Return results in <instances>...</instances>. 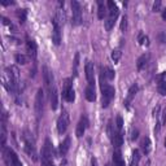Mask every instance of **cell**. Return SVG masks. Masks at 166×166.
<instances>
[{
  "label": "cell",
  "mask_w": 166,
  "mask_h": 166,
  "mask_svg": "<svg viewBox=\"0 0 166 166\" xmlns=\"http://www.w3.org/2000/svg\"><path fill=\"white\" fill-rule=\"evenodd\" d=\"M121 56H122V52H121L119 49H115V51L112 52V60L114 61V64H117V62L119 61Z\"/></svg>",
  "instance_id": "cell-28"
},
{
  "label": "cell",
  "mask_w": 166,
  "mask_h": 166,
  "mask_svg": "<svg viewBox=\"0 0 166 166\" xmlns=\"http://www.w3.org/2000/svg\"><path fill=\"white\" fill-rule=\"evenodd\" d=\"M140 147H141V151L144 154H149V152H151V139L149 138H143V140L140 143Z\"/></svg>",
  "instance_id": "cell-20"
},
{
  "label": "cell",
  "mask_w": 166,
  "mask_h": 166,
  "mask_svg": "<svg viewBox=\"0 0 166 166\" xmlns=\"http://www.w3.org/2000/svg\"><path fill=\"white\" fill-rule=\"evenodd\" d=\"M3 157H4V161L7 164V166H24L22 162L20 161L18 156L16 154V152L12 148L4 147L3 148Z\"/></svg>",
  "instance_id": "cell-3"
},
{
  "label": "cell",
  "mask_w": 166,
  "mask_h": 166,
  "mask_svg": "<svg viewBox=\"0 0 166 166\" xmlns=\"http://www.w3.org/2000/svg\"><path fill=\"white\" fill-rule=\"evenodd\" d=\"M123 129V119L121 115H118L117 117V131H122Z\"/></svg>",
  "instance_id": "cell-31"
},
{
  "label": "cell",
  "mask_w": 166,
  "mask_h": 166,
  "mask_svg": "<svg viewBox=\"0 0 166 166\" xmlns=\"http://www.w3.org/2000/svg\"><path fill=\"white\" fill-rule=\"evenodd\" d=\"M71 12H73L71 25L79 26L82 24V8H81V4L77 2V0H73V2H71Z\"/></svg>",
  "instance_id": "cell-4"
},
{
  "label": "cell",
  "mask_w": 166,
  "mask_h": 166,
  "mask_svg": "<svg viewBox=\"0 0 166 166\" xmlns=\"http://www.w3.org/2000/svg\"><path fill=\"white\" fill-rule=\"evenodd\" d=\"M103 68H104V66H103ZM104 74H105L107 81H112V79H114V77H115L114 70L110 69V68H104Z\"/></svg>",
  "instance_id": "cell-24"
},
{
  "label": "cell",
  "mask_w": 166,
  "mask_h": 166,
  "mask_svg": "<svg viewBox=\"0 0 166 166\" xmlns=\"http://www.w3.org/2000/svg\"><path fill=\"white\" fill-rule=\"evenodd\" d=\"M108 10H107V7H105V4L101 2V0H99L97 2V17L100 20H104V17L107 16Z\"/></svg>",
  "instance_id": "cell-19"
},
{
  "label": "cell",
  "mask_w": 166,
  "mask_h": 166,
  "mask_svg": "<svg viewBox=\"0 0 166 166\" xmlns=\"http://www.w3.org/2000/svg\"><path fill=\"white\" fill-rule=\"evenodd\" d=\"M17 17H18L21 24H25L26 17H27V10L26 9H18L17 10Z\"/></svg>",
  "instance_id": "cell-25"
},
{
  "label": "cell",
  "mask_w": 166,
  "mask_h": 166,
  "mask_svg": "<svg viewBox=\"0 0 166 166\" xmlns=\"http://www.w3.org/2000/svg\"><path fill=\"white\" fill-rule=\"evenodd\" d=\"M70 148V138L66 136L65 140L60 144V148H58V152H60V156H66V153H68Z\"/></svg>",
  "instance_id": "cell-16"
},
{
  "label": "cell",
  "mask_w": 166,
  "mask_h": 166,
  "mask_svg": "<svg viewBox=\"0 0 166 166\" xmlns=\"http://www.w3.org/2000/svg\"><path fill=\"white\" fill-rule=\"evenodd\" d=\"M52 25H53L52 40L55 43V46H60L61 44V25L56 20H52Z\"/></svg>",
  "instance_id": "cell-9"
},
{
  "label": "cell",
  "mask_w": 166,
  "mask_h": 166,
  "mask_svg": "<svg viewBox=\"0 0 166 166\" xmlns=\"http://www.w3.org/2000/svg\"><path fill=\"white\" fill-rule=\"evenodd\" d=\"M43 110H44V91L42 88H39L36 92V97H35V112H36L38 122L40 121L42 115H43Z\"/></svg>",
  "instance_id": "cell-5"
},
{
  "label": "cell",
  "mask_w": 166,
  "mask_h": 166,
  "mask_svg": "<svg viewBox=\"0 0 166 166\" xmlns=\"http://www.w3.org/2000/svg\"><path fill=\"white\" fill-rule=\"evenodd\" d=\"M165 148H166V139H165Z\"/></svg>",
  "instance_id": "cell-44"
},
{
  "label": "cell",
  "mask_w": 166,
  "mask_h": 166,
  "mask_svg": "<svg viewBox=\"0 0 166 166\" xmlns=\"http://www.w3.org/2000/svg\"><path fill=\"white\" fill-rule=\"evenodd\" d=\"M73 79L71 78H66L64 82V88H62V99H65V96L68 95L70 91H73Z\"/></svg>",
  "instance_id": "cell-18"
},
{
  "label": "cell",
  "mask_w": 166,
  "mask_h": 166,
  "mask_svg": "<svg viewBox=\"0 0 166 166\" xmlns=\"http://www.w3.org/2000/svg\"><path fill=\"white\" fill-rule=\"evenodd\" d=\"M88 127V118L86 117V115H82L78 125H77V130H75V135L77 138H82L83 135H85V132L87 130Z\"/></svg>",
  "instance_id": "cell-10"
},
{
  "label": "cell",
  "mask_w": 166,
  "mask_h": 166,
  "mask_svg": "<svg viewBox=\"0 0 166 166\" xmlns=\"http://www.w3.org/2000/svg\"><path fill=\"white\" fill-rule=\"evenodd\" d=\"M43 81L46 83V87H47V91H48V96H49V104H51V108L52 110H56L57 109V105H58V95H57V87L55 85V78H53V74L51 73L47 66H43Z\"/></svg>",
  "instance_id": "cell-1"
},
{
  "label": "cell",
  "mask_w": 166,
  "mask_h": 166,
  "mask_svg": "<svg viewBox=\"0 0 166 166\" xmlns=\"http://www.w3.org/2000/svg\"><path fill=\"white\" fill-rule=\"evenodd\" d=\"M85 71H86V78L88 85H95V68H93V62L90 61V60L86 61Z\"/></svg>",
  "instance_id": "cell-8"
},
{
  "label": "cell",
  "mask_w": 166,
  "mask_h": 166,
  "mask_svg": "<svg viewBox=\"0 0 166 166\" xmlns=\"http://www.w3.org/2000/svg\"><path fill=\"white\" fill-rule=\"evenodd\" d=\"M138 91H139V86H138L136 83H135V85H132V86L129 88V95H127V99H126V101H125L126 107H129V104L131 103L132 99L135 97V95L138 93Z\"/></svg>",
  "instance_id": "cell-14"
},
{
  "label": "cell",
  "mask_w": 166,
  "mask_h": 166,
  "mask_svg": "<svg viewBox=\"0 0 166 166\" xmlns=\"http://www.w3.org/2000/svg\"><path fill=\"white\" fill-rule=\"evenodd\" d=\"M68 126H69V114L66 110H62L60 117L57 118V131L60 135H62L68 130Z\"/></svg>",
  "instance_id": "cell-7"
},
{
  "label": "cell",
  "mask_w": 166,
  "mask_h": 166,
  "mask_svg": "<svg viewBox=\"0 0 166 166\" xmlns=\"http://www.w3.org/2000/svg\"><path fill=\"white\" fill-rule=\"evenodd\" d=\"M26 49H27V53H29V56L32 57V60L35 61L38 48H36V43L32 40V39H30V38H27V39H26Z\"/></svg>",
  "instance_id": "cell-11"
},
{
  "label": "cell",
  "mask_w": 166,
  "mask_h": 166,
  "mask_svg": "<svg viewBox=\"0 0 166 166\" xmlns=\"http://www.w3.org/2000/svg\"><path fill=\"white\" fill-rule=\"evenodd\" d=\"M138 134H139V131H138V130H134V131H132V136H131V139H132V140H136V139H138V136H139Z\"/></svg>",
  "instance_id": "cell-37"
},
{
  "label": "cell",
  "mask_w": 166,
  "mask_h": 166,
  "mask_svg": "<svg viewBox=\"0 0 166 166\" xmlns=\"http://www.w3.org/2000/svg\"><path fill=\"white\" fill-rule=\"evenodd\" d=\"M138 40H139V43L141 44V46H148V36L147 35H144L143 32H140L139 34V38H138Z\"/></svg>",
  "instance_id": "cell-29"
},
{
  "label": "cell",
  "mask_w": 166,
  "mask_h": 166,
  "mask_svg": "<svg viewBox=\"0 0 166 166\" xmlns=\"http://www.w3.org/2000/svg\"><path fill=\"white\" fill-rule=\"evenodd\" d=\"M91 166H99V165H97V160H96L95 157L91 158Z\"/></svg>",
  "instance_id": "cell-39"
},
{
  "label": "cell",
  "mask_w": 166,
  "mask_h": 166,
  "mask_svg": "<svg viewBox=\"0 0 166 166\" xmlns=\"http://www.w3.org/2000/svg\"><path fill=\"white\" fill-rule=\"evenodd\" d=\"M158 39H160V42H161V43H165V42H166V35H165V32H160Z\"/></svg>",
  "instance_id": "cell-36"
},
{
  "label": "cell",
  "mask_w": 166,
  "mask_h": 166,
  "mask_svg": "<svg viewBox=\"0 0 166 166\" xmlns=\"http://www.w3.org/2000/svg\"><path fill=\"white\" fill-rule=\"evenodd\" d=\"M14 60H16V62L20 64V65H25V64H27V57L25 56V55L17 53V55L14 56Z\"/></svg>",
  "instance_id": "cell-26"
},
{
  "label": "cell",
  "mask_w": 166,
  "mask_h": 166,
  "mask_svg": "<svg viewBox=\"0 0 166 166\" xmlns=\"http://www.w3.org/2000/svg\"><path fill=\"white\" fill-rule=\"evenodd\" d=\"M78 66H79V53H75V57H74V75H77L78 73Z\"/></svg>",
  "instance_id": "cell-30"
},
{
  "label": "cell",
  "mask_w": 166,
  "mask_h": 166,
  "mask_svg": "<svg viewBox=\"0 0 166 166\" xmlns=\"http://www.w3.org/2000/svg\"><path fill=\"white\" fill-rule=\"evenodd\" d=\"M127 29V16H123L121 21V31H126Z\"/></svg>",
  "instance_id": "cell-32"
},
{
  "label": "cell",
  "mask_w": 166,
  "mask_h": 166,
  "mask_svg": "<svg viewBox=\"0 0 166 166\" xmlns=\"http://www.w3.org/2000/svg\"><path fill=\"white\" fill-rule=\"evenodd\" d=\"M162 18L166 20V9H164V12H162Z\"/></svg>",
  "instance_id": "cell-42"
},
{
  "label": "cell",
  "mask_w": 166,
  "mask_h": 166,
  "mask_svg": "<svg viewBox=\"0 0 166 166\" xmlns=\"http://www.w3.org/2000/svg\"><path fill=\"white\" fill-rule=\"evenodd\" d=\"M160 129H161V123L156 122V127H154V135L156 136H158V134H160Z\"/></svg>",
  "instance_id": "cell-34"
},
{
  "label": "cell",
  "mask_w": 166,
  "mask_h": 166,
  "mask_svg": "<svg viewBox=\"0 0 166 166\" xmlns=\"http://www.w3.org/2000/svg\"><path fill=\"white\" fill-rule=\"evenodd\" d=\"M157 90H158V93L161 96L166 95V81L164 78H161V77H160V81H158V85H157Z\"/></svg>",
  "instance_id": "cell-22"
},
{
  "label": "cell",
  "mask_w": 166,
  "mask_h": 166,
  "mask_svg": "<svg viewBox=\"0 0 166 166\" xmlns=\"http://www.w3.org/2000/svg\"><path fill=\"white\" fill-rule=\"evenodd\" d=\"M113 145L115 147V149H119L121 145L123 144V135H122V131H117L114 132V136H113Z\"/></svg>",
  "instance_id": "cell-15"
},
{
  "label": "cell",
  "mask_w": 166,
  "mask_h": 166,
  "mask_svg": "<svg viewBox=\"0 0 166 166\" xmlns=\"http://www.w3.org/2000/svg\"><path fill=\"white\" fill-rule=\"evenodd\" d=\"M49 166H55V164H53V162H51V165H49Z\"/></svg>",
  "instance_id": "cell-43"
},
{
  "label": "cell",
  "mask_w": 166,
  "mask_h": 166,
  "mask_svg": "<svg viewBox=\"0 0 166 166\" xmlns=\"http://www.w3.org/2000/svg\"><path fill=\"white\" fill-rule=\"evenodd\" d=\"M113 164H114V166H125L122 153H121L119 149H115L114 153H113Z\"/></svg>",
  "instance_id": "cell-17"
},
{
  "label": "cell",
  "mask_w": 166,
  "mask_h": 166,
  "mask_svg": "<svg viewBox=\"0 0 166 166\" xmlns=\"http://www.w3.org/2000/svg\"><path fill=\"white\" fill-rule=\"evenodd\" d=\"M85 95H86V99L88 101H95L96 100V92H95V85H88L86 91H85Z\"/></svg>",
  "instance_id": "cell-13"
},
{
  "label": "cell",
  "mask_w": 166,
  "mask_h": 166,
  "mask_svg": "<svg viewBox=\"0 0 166 166\" xmlns=\"http://www.w3.org/2000/svg\"><path fill=\"white\" fill-rule=\"evenodd\" d=\"M24 143H25V151H26V153L29 154V156H31L34 160H36L35 143H34V140H32V138H31V135L29 134V132H25V135H24Z\"/></svg>",
  "instance_id": "cell-6"
},
{
  "label": "cell",
  "mask_w": 166,
  "mask_h": 166,
  "mask_svg": "<svg viewBox=\"0 0 166 166\" xmlns=\"http://www.w3.org/2000/svg\"><path fill=\"white\" fill-rule=\"evenodd\" d=\"M108 12H109V17H113V18H117L118 17V13H119V9L117 7V4L112 0H108Z\"/></svg>",
  "instance_id": "cell-12"
},
{
  "label": "cell",
  "mask_w": 166,
  "mask_h": 166,
  "mask_svg": "<svg viewBox=\"0 0 166 166\" xmlns=\"http://www.w3.org/2000/svg\"><path fill=\"white\" fill-rule=\"evenodd\" d=\"M3 5H9V4H13V2H2Z\"/></svg>",
  "instance_id": "cell-41"
},
{
  "label": "cell",
  "mask_w": 166,
  "mask_h": 166,
  "mask_svg": "<svg viewBox=\"0 0 166 166\" xmlns=\"http://www.w3.org/2000/svg\"><path fill=\"white\" fill-rule=\"evenodd\" d=\"M162 123L166 125V108L164 109V113H162Z\"/></svg>",
  "instance_id": "cell-40"
},
{
  "label": "cell",
  "mask_w": 166,
  "mask_h": 166,
  "mask_svg": "<svg viewBox=\"0 0 166 166\" xmlns=\"http://www.w3.org/2000/svg\"><path fill=\"white\" fill-rule=\"evenodd\" d=\"M153 12H161V2L160 0L153 4Z\"/></svg>",
  "instance_id": "cell-33"
},
{
  "label": "cell",
  "mask_w": 166,
  "mask_h": 166,
  "mask_svg": "<svg viewBox=\"0 0 166 166\" xmlns=\"http://www.w3.org/2000/svg\"><path fill=\"white\" fill-rule=\"evenodd\" d=\"M160 109H161V108H160L158 105L153 109V117H154V118H158V115H160Z\"/></svg>",
  "instance_id": "cell-35"
},
{
  "label": "cell",
  "mask_w": 166,
  "mask_h": 166,
  "mask_svg": "<svg viewBox=\"0 0 166 166\" xmlns=\"http://www.w3.org/2000/svg\"><path fill=\"white\" fill-rule=\"evenodd\" d=\"M140 152L135 149L134 152H132V160H131V165L130 166H139V162H140Z\"/></svg>",
  "instance_id": "cell-23"
},
{
  "label": "cell",
  "mask_w": 166,
  "mask_h": 166,
  "mask_svg": "<svg viewBox=\"0 0 166 166\" xmlns=\"http://www.w3.org/2000/svg\"><path fill=\"white\" fill-rule=\"evenodd\" d=\"M3 22H4V25H9L10 27H13L12 26V22H10L8 18H5V17H3Z\"/></svg>",
  "instance_id": "cell-38"
},
{
  "label": "cell",
  "mask_w": 166,
  "mask_h": 166,
  "mask_svg": "<svg viewBox=\"0 0 166 166\" xmlns=\"http://www.w3.org/2000/svg\"><path fill=\"white\" fill-rule=\"evenodd\" d=\"M148 62V55H141V56L138 58V61H136V68L139 71H141L143 69L145 68V65Z\"/></svg>",
  "instance_id": "cell-21"
},
{
  "label": "cell",
  "mask_w": 166,
  "mask_h": 166,
  "mask_svg": "<svg viewBox=\"0 0 166 166\" xmlns=\"http://www.w3.org/2000/svg\"><path fill=\"white\" fill-rule=\"evenodd\" d=\"M100 88H101V93H103V101H101V107L103 108H108L112 99L115 95L114 88L107 83V78L104 74V68L100 66Z\"/></svg>",
  "instance_id": "cell-2"
},
{
  "label": "cell",
  "mask_w": 166,
  "mask_h": 166,
  "mask_svg": "<svg viewBox=\"0 0 166 166\" xmlns=\"http://www.w3.org/2000/svg\"><path fill=\"white\" fill-rule=\"evenodd\" d=\"M115 20L117 18H113V17H108V20L105 21V29L107 31H110L114 27V24H115Z\"/></svg>",
  "instance_id": "cell-27"
}]
</instances>
